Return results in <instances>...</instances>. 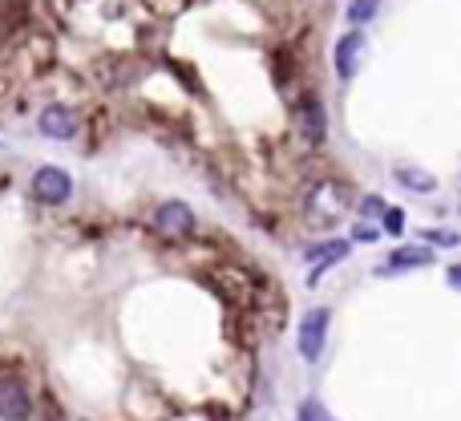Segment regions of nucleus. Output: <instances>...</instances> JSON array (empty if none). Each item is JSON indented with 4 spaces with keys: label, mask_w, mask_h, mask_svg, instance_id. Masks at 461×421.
I'll use <instances>...</instances> for the list:
<instances>
[{
    "label": "nucleus",
    "mask_w": 461,
    "mask_h": 421,
    "mask_svg": "<svg viewBox=\"0 0 461 421\" xmlns=\"http://www.w3.org/2000/svg\"><path fill=\"white\" fill-rule=\"evenodd\" d=\"M37 126H41V134H49V138H69L77 130V114L69 105H45Z\"/></svg>",
    "instance_id": "obj_6"
},
{
    "label": "nucleus",
    "mask_w": 461,
    "mask_h": 421,
    "mask_svg": "<svg viewBox=\"0 0 461 421\" xmlns=\"http://www.w3.org/2000/svg\"><path fill=\"white\" fill-rule=\"evenodd\" d=\"M324 336H328V308H312V312L299 320V356L304 361H320L324 353Z\"/></svg>",
    "instance_id": "obj_2"
},
{
    "label": "nucleus",
    "mask_w": 461,
    "mask_h": 421,
    "mask_svg": "<svg viewBox=\"0 0 461 421\" xmlns=\"http://www.w3.org/2000/svg\"><path fill=\"white\" fill-rule=\"evenodd\" d=\"M146 9L158 12V17H174V12L186 9V0H146Z\"/></svg>",
    "instance_id": "obj_13"
},
{
    "label": "nucleus",
    "mask_w": 461,
    "mask_h": 421,
    "mask_svg": "<svg viewBox=\"0 0 461 421\" xmlns=\"http://www.w3.org/2000/svg\"><path fill=\"white\" fill-rule=\"evenodd\" d=\"M348 199H352L348 182H340V179L316 182V187H312V195H307V223H316V227H324V223H336L340 215L348 210Z\"/></svg>",
    "instance_id": "obj_1"
},
{
    "label": "nucleus",
    "mask_w": 461,
    "mask_h": 421,
    "mask_svg": "<svg viewBox=\"0 0 461 421\" xmlns=\"http://www.w3.org/2000/svg\"><path fill=\"white\" fill-rule=\"evenodd\" d=\"M397 182L409 187V191H433L437 187V179L429 171H417V166H397Z\"/></svg>",
    "instance_id": "obj_10"
},
{
    "label": "nucleus",
    "mask_w": 461,
    "mask_h": 421,
    "mask_svg": "<svg viewBox=\"0 0 461 421\" xmlns=\"http://www.w3.org/2000/svg\"><path fill=\"white\" fill-rule=\"evenodd\" d=\"M299 421H328V417H324V410H320L316 402H304L299 405Z\"/></svg>",
    "instance_id": "obj_16"
},
{
    "label": "nucleus",
    "mask_w": 461,
    "mask_h": 421,
    "mask_svg": "<svg viewBox=\"0 0 461 421\" xmlns=\"http://www.w3.org/2000/svg\"><path fill=\"white\" fill-rule=\"evenodd\" d=\"M344 256H348V240H332V243H320V248H312V251H307V259H316V268H312L307 284H320V276H324L332 264H340Z\"/></svg>",
    "instance_id": "obj_9"
},
{
    "label": "nucleus",
    "mask_w": 461,
    "mask_h": 421,
    "mask_svg": "<svg viewBox=\"0 0 461 421\" xmlns=\"http://www.w3.org/2000/svg\"><path fill=\"white\" fill-rule=\"evenodd\" d=\"M154 227L162 231V235H170V240H186V235L194 231V210L186 207V203L170 199L154 210Z\"/></svg>",
    "instance_id": "obj_3"
},
{
    "label": "nucleus",
    "mask_w": 461,
    "mask_h": 421,
    "mask_svg": "<svg viewBox=\"0 0 461 421\" xmlns=\"http://www.w3.org/2000/svg\"><path fill=\"white\" fill-rule=\"evenodd\" d=\"M376 9H381V0H352V4H348V20H352V25H365V20L376 17Z\"/></svg>",
    "instance_id": "obj_12"
},
{
    "label": "nucleus",
    "mask_w": 461,
    "mask_h": 421,
    "mask_svg": "<svg viewBox=\"0 0 461 421\" xmlns=\"http://www.w3.org/2000/svg\"><path fill=\"white\" fill-rule=\"evenodd\" d=\"M421 240L425 243H437V248H457V235H453V231H437V227H425L421 231Z\"/></svg>",
    "instance_id": "obj_14"
},
{
    "label": "nucleus",
    "mask_w": 461,
    "mask_h": 421,
    "mask_svg": "<svg viewBox=\"0 0 461 421\" xmlns=\"http://www.w3.org/2000/svg\"><path fill=\"white\" fill-rule=\"evenodd\" d=\"M381 210H384V203L376 199V195H368V199H365V215H381Z\"/></svg>",
    "instance_id": "obj_18"
},
{
    "label": "nucleus",
    "mask_w": 461,
    "mask_h": 421,
    "mask_svg": "<svg viewBox=\"0 0 461 421\" xmlns=\"http://www.w3.org/2000/svg\"><path fill=\"white\" fill-rule=\"evenodd\" d=\"M365 33H344V37L336 41V73L344 77H352L356 73V57H360V53H365Z\"/></svg>",
    "instance_id": "obj_7"
},
{
    "label": "nucleus",
    "mask_w": 461,
    "mask_h": 421,
    "mask_svg": "<svg viewBox=\"0 0 461 421\" xmlns=\"http://www.w3.org/2000/svg\"><path fill=\"white\" fill-rule=\"evenodd\" d=\"M433 264V251L429 248H397L393 256L381 264V276H393V272H409V268H425Z\"/></svg>",
    "instance_id": "obj_8"
},
{
    "label": "nucleus",
    "mask_w": 461,
    "mask_h": 421,
    "mask_svg": "<svg viewBox=\"0 0 461 421\" xmlns=\"http://www.w3.org/2000/svg\"><path fill=\"white\" fill-rule=\"evenodd\" d=\"M0 417L4 421H25L29 417V393L17 377H0Z\"/></svg>",
    "instance_id": "obj_5"
},
{
    "label": "nucleus",
    "mask_w": 461,
    "mask_h": 421,
    "mask_svg": "<svg viewBox=\"0 0 461 421\" xmlns=\"http://www.w3.org/2000/svg\"><path fill=\"white\" fill-rule=\"evenodd\" d=\"M69 191H73V179H69L61 166H41V171L33 174V195H37L41 203H49V207L65 203Z\"/></svg>",
    "instance_id": "obj_4"
},
{
    "label": "nucleus",
    "mask_w": 461,
    "mask_h": 421,
    "mask_svg": "<svg viewBox=\"0 0 461 421\" xmlns=\"http://www.w3.org/2000/svg\"><path fill=\"white\" fill-rule=\"evenodd\" d=\"M384 227L393 231V235H401V231H404V215L397 207H389V210H384Z\"/></svg>",
    "instance_id": "obj_15"
},
{
    "label": "nucleus",
    "mask_w": 461,
    "mask_h": 421,
    "mask_svg": "<svg viewBox=\"0 0 461 421\" xmlns=\"http://www.w3.org/2000/svg\"><path fill=\"white\" fill-rule=\"evenodd\" d=\"M352 240H376V227H368V223H356V231H352Z\"/></svg>",
    "instance_id": "obj_17"
},
{
    "label": "nucleus",
    "mask_w": 461,
    "mask_h": 421,
    "mask_svg": "<svg viewBox=\"0 0 461 421\" xmlns=\"http://www.w3.org/2000/svg\"><path fill=\"white\" fill-rule=\"evenodd\" d=\"M299 122H304V130L312 134V142H320V134H324V114H320L316 97H307V102H304V110H299Z\"/></svg>",
    "instance_id": "obj_11"
}]
</instances>
